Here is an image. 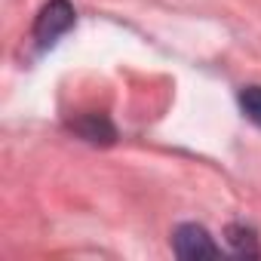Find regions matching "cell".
<instances>
[{
  "label": "cell",
  "instance_id": "obj_1",
  "mask_svg": "<svg viewBox=\"0 0 261 261\" xmlns=\"http://www.w3.org/2000/svg\"><path fill=\"white\" fill-rule=\"evenodd\" d=\"M74 25V7L68 0H49V4L40 10L37 22H34V40L40 49L53 46L62 34H68Z\"/></svg>",
  "mask_w": 261,
  "mask_h": 261
},
{
  "label": "cell",
  "instance_id": "obj_2",
  "mask_svg": "<svg viewBox=\"0 0 261 261\" xmlns=\"http://www.w3.org/2000/svg\"><path fill=\"white\" fill-rule=\"evenodd\" d=\"M172 246H175V255L178 258H215L221 255V249L212 243L209 230L200 227V224H181L172 237Z\"/></svg>",
  "mask_w": 261,
  "mask_h": 261
},
{
  "label": "cell",
  "instance_id": "obj_3",
  "mask_svg": "<svg viewBox=\"0 0 261 261\" xmlns=\"http://www.w3.org/2000/svg\"><path fill=\"white\" fill-rule=\"evenodd\" d=\"M237 101H240L243 117L252 120V123L261 129V86H243L240 95H237Z\"/></svg>",
  "mask_w": 261,
  "mask_h": 261
},
{
  "label": "cell",
  "instance_id": "obj_4",
  "mask_svg": "<svg viewBox=\"0 0 261 261\" xmlns=\"http://www.w3.org/2000/svg\"><path fill=\"white\" fill-rule=\"evenodd\" d=\"M227 240H230V246H233L237 255H249V258L258 255V240H255V233H252L249 227L233 224V227L227 230Z\"/></svg>",
  "mask_w": 261,
  "mask_h": 261
}]
</instances>
